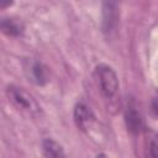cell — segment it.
<instances>
[{
	"label": "cell",
	"instance_id": "1",
	"mask_svg": "<svg viewBox=\"0 0 158 158\" xmlns=\"http://www.w3.org/2000/svg\"><path fill=\"white\" fill-rule=\"evenodd\" d=\"M94 75L101 94L107 99L114 98L118 90V79L115 70L106 64H99L95 68Z\"/></svg>",
	"mask_w": 158,
	"mask_h": 158
},
{
	"label": "cell",
	"instance_id": "2",
	"mask_svg": "<svg viewBox=\"0 0 158 158\" xmlns=\"http://www.w3.org/2000/svg\"><path fill=\"white\" fill-rule=\"evenodd\" d=\"M7 96H9V100L16 107L31 115H40L42 112L41 106L35 100V98L22 88H19L16 85H10L7 88Z\"/></svg>",
	"mask_w": 158,
	"mask_h": 158
},
{
	"label": "cell",
	"instance_id": "3",
	"mask_svg": "<svg viewBox=\"0 0 158 158\" xmlns=\"http://www.w3.org/2000/svg\"><path fill=\"white\" fill-rule=\"evenodd\" d=\"M26 73L28 77V80L37 85H43L48 81V72L47 68L37 60H31L28 62V65L26 67Z\"/></svg>",
	"mask_w": 158,
	"mask_h": 158
},
{
	"label": "cell",
	"instance_id": "4",
	"mask_svg": "<svg viewBox=\"0 0 158 158\" xmlns=\"http://www.w3.org/2000/svg\"><path fill=\"white\" fill-rule=\"evenodd\" d=\"M74 121L80 130H86L94 121V114L85 102H78L74 107Z\"/></svg>",
	"mask_w": 158,
	"mask_h": 158
},
{
	"label": "cell",
	"instance_id": "5",
	"mask_svg": "<svg viewBox=\"0 0 158 158\" xmlns=\"http://www.w3.org/2000/svg\"><path fill=\"white\" fill-rule=\"evenodd\" d=\"M125 121H126V126L127 130L135 135L139 133L141 130L143 128V121L142 117L139 115V112L137 111V109L133 105H128L127 110L125 112Z\"/></svg>",
	"mask_w": 158,
	"mask_h": 158
},
{
	"label": "cell",
	"instance_id": "6",
	"mask_svg": "<svg viewBox=\"0 0 158 158\" xmlns=\"http://www.w3.org/2000/svg\"><path fill=\"white\" fill-rule=\"evenodd\" d=\"M0 30L9 36H20L23 32L22 25L12 19H2L0 21Z\"/></svg>",
	"mask_w": 158,
	"mask_h": 158
},
{
	"label": "cell",
	"instance_id": "7",
	"mask_svg": "<svg viewBox=\"0 0 158 158\" xmlns=\"http://www.w3.org/2000/svg\"><path fill=\"white\" fill-rule=\"evenodd\" d=\"M116 14V0H105L104 2V23H105V31L111 30L112 25L115 23V16Z\"/></svg>",
	"mask_w": 158,
	"mask_h": 158
},
{
	"label": "cell",
	"instance_id": "8",
	"mask_svg": "<svg viewBox=\"0 0 158 158\" xmlns=\"http://www.w3.org/2000/svg\"><path fill=\"white\" fill-rule=\"evenodd\" d=\"M42 149H43V154L46 157H63L64 156L62 146L51 138H47L43 141Z\"/></svg>",
	"mask_w": 158,
	"mask_h": 158
},
{
	"label": "cell",
	"instance_id": "9",
	"mask_svg": "<svg viewBox=\"0 0 158 158\" xmlns=\"http://www.w3.org/2000/svg\"><path fill=\"white\" fill-rule=\"evenodd\" d=\"M12 2H14V0H0V9L10 6V5H12Z\"/></svg>",
	"mask_w": 158,
	"mask_h": 158
},
{
	"label": "cell",
	"instance_id": "10",
	"mask_svg": "<svg viewBox=\"0 0 158 158\" xmlns=\"http://www.w3.org/2000/svg\"><path fill=\"white\" fill-rule=\"evenodd\" d=\"M151 156L156 157V141H153L151 144Z\"/></svg>",
	"mask_w": 158,
	"mask_h": 158
}]
</instances>
